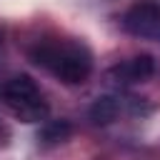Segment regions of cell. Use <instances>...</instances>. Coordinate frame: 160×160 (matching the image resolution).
<instances>
[{"mask_svg":"<svg viewBox=\"0 0 160 160\" xmlns=\"http://www.w3.org/2000/svg\"><path fill=\"white\" fill-rule=\"evenodd\" d=\"M2 100L8 110L22 122H40L48 115V102L30 75H15L2 85Z\"/></svg>","mask_w":160,"mask_h":160,"instance_id":"2","label":"cell"},{"mask_svg":"<svg viewBox=\"0 0 160 160\" xmlns=\"http://www.w3.org/2000/svg\"><path fill=\"white\" fill-rule=\"evenodd\" d=\"M30 58L38 65H42L45 70H50L65 85L85 82L92 70L90 50L72 40H40L30 50Z\"/></svg>","mask_w":160,"mask_h":160,"instance_id":"1","label":"cell"},{"mask_svg":"<svg viewBox=\"0 0 160 160\" xmlns=\"http://www.w3.org/2000/svg\"><path fill=\"white\" fill-rule=\"evenodd\" d=\"M122 25L130 35L135 38H142V40H160V5L158 2H150V0H142V2H135L125 18H122Z\"/></svg>","mask_w":160,"mask_h":160,"instance_id":"3","label":"cell"},{"mask_svg":"<svg viewBox=\"0 0 160 160\" xmlns=\"http://www.w3.org/2000/svg\"><path fill=\"white\" fill-rule=\"evenodd\" d=\"M120 108H122V100L118 95H102L90 105V120L98 125H108L118 118Z\"/></svg>","mask_w":160,"mask_h":160,"instance_id":"5","label":"cell"},{"mask_svg":"<svg viewBox=\"0 0 160 160\" xmlns=\"http://www.w3.org/2000/svg\"><path fill=\"white\" fill-rule=\"evenodd\" d=\"M160 75V62L152 55H135L128 58L108 70V78L118 85H132V82H148Z\"/></svg>","mask_w":160,"mask_h":160,"instance_id":"4","label":"cell"},{"mask_svg":"<svg viewBox=\"0 0 160 160\" xmlns=\"http://www.w3.org/2000/svg\"><path fill=\"white\" fill-rule=\"evenodd\" d=\"M70 132H72V125H70L68 120H50V122H45V125L40 128L38 140L45 142V145H58V142L68 140Z\"/></svg>","mask_w":160,"mask_h":160,"instance_id":"6","label":"cell"}]
</instances>
